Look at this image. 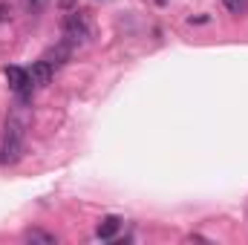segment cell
<instances>
[{
    "label": "cell",
    "instance_id": "cell-10",
    "mask_svg": "<svg viewBox=\"0 0 248 245\" xmlns=\"http://www.w3.org/2000/svg\"><path fill=\"white\" fill-rule=\"evenodd\" d=\"M156 3H168V0H156Z\"/></svg>",
    "mask_w": 248,
    "mask_h": 245
},
{
    "label": "cell",
    "instance_id": "cell-2",
    "mask_svg": "<svg viewBox=\"0 0 248 245\" xmlns=\"http://www.w3.org/2000/svg\"><path fill=\"white\" fill-rule=\"evenodd\" d=\"M61 32H63V41L75 49V46H84V44H90V38H93V23H90V17H87V12H66L61 17Z\"/></svg>",
    "mask_w": 248,
    "mask_h": 245
},
{
    "label": "cell",
    "instance_id": "cell-4",
    "mask_svg": "<svg viewBox=\"0 0 248 245\" xmlns=\"http://www.w3.org/2000/svg\"><path fill=\"white\" fill-rule=\"evenodd\" d=\"M52 75H55V66L46 61V58L35 61V63H32V69H29V78H32V84H35V87H46V84L52 81Z\"/></svg>",
    "mask_w": 248,
    "mask_h": 245
},
{
    "label": "cell",
    "instance_id": "cell-8",
    "mask_svg": "<svg viewBox=\"0 0 248 245\" xmlns=\"http://www.w3.org/2000/svg\"><path fill=\"white\" fill-rule=\"evenodd\" d=\"M222 3L231 15H246L248 12V0H222Z\"/></svg>",
    "mask_w": 248,
    "mask_h": 245
},
{
    "label": "cell",
    "instance_id": "cell-9",
    "mask_svg": "<svg viewBox=\"0 0 248 245\" xmlns=\"http://www.w3.org/2000/svg\"><path fill=\"white\" fill-rule=\"evenodd\" d=\"M44 6H46V0H23V9H26L29 15H38Z\"/></svg>",
    "mask_w": 248,
    "mask_h": 245
},
{
    "label": "cell",
    "instance_id": "cell-6",
    "mask_svg": "<svg viewBox=\"0 0 248 245\" xmlns=\"http://www.w3.org/2000/svg\"><path fill=\"white\" fill-rule=\"evenodd\" d=\"M23 240H26V243H35V245H55V243H58V237H55V234L41 231V228H29V231L23 234Z\"/></svg>",
    "mask_w": 248,
    "mask_h": 245
},
{
    "label": "cell",
    "instance_id": "cell-3",
    "mask_svg": "<svg viewBox=\"0 0 248 245\" xmlns=\"http://www.w3.org/2000/svg\"><path fill=\"white\" fill-rule=\"evenodd\" d=\"M6 81H9V87L15 90V95L20 98V104H29V101H32L35 84H32V78H29V72H26L23 66H6Z\"/></svg>",
    "mask_w": 248,
    "mask_h": 245
},
{
    "label": "cell",
    "instance_id": "cell-5",
    "mask_svg": "<svg viewBox=\"0 0 248 245\" xmlns=\"http://www.w3.org/2000/svg\"><path fill=\"white\" fill-rule=\"evenodd\" d=\"M119 228H122V216H104L95 228V237L98 240H113L119 234Z\"/></svg>",
    "mask_w": 248,
    "mask_h": 245
},
{
    "label": "cell",
    "instance_id": "cell-7",
    "mask_svg": "<svg viewBox=\"0 0 248 245\" xmlns=\"http://www.w3.org/2000/svg\"><path fill=\"white\" fill-rule=\"evenodd\" d=\"M69 52H72V46L63 41V44H58V46H52L49 52H46V61L52 63V66H61V63L69 61Z\"/></svg>",
    "mask_w": 248,
    "mask_h": 245
},
{
    "label": "cell",
    "instance_id": "cell-1",
    "mask_svg": "<svg viewBox=\"0 0 248 245\" xmlns=\"http://www.w3.org/2000/svg\"><path fill=\"white\" fill-rule=\"evenodd\" d=\"M23 141H26V119L12 116L6 122V136L0 147V165H15L23 156Z\"/></svg>",
    "mask_w": 248,
    "mask_h": 245
}]
</instances>
